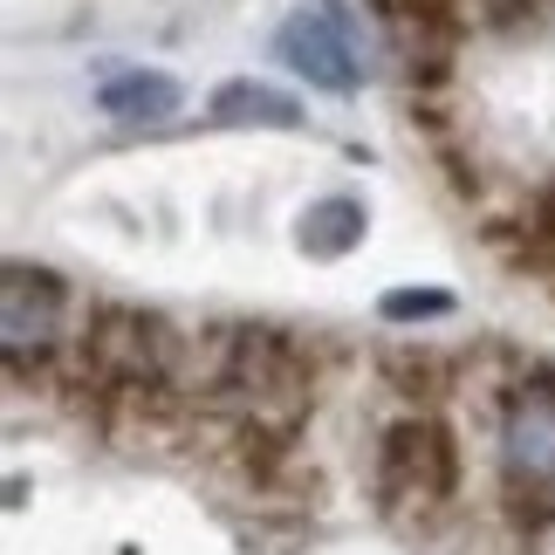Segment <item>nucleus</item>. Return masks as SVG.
<instances>
[{
	"mask_svg": "<svg viewBox=\"0 0 555 555\" xmlns=\"http://www.w3.org/2000/svg\"><path fill=\"white\" fill-rule=\"evenodd\" d=\"M192 371H199V384L212 398L241 404V412L254 425H268V433H288V425L302 418V404H309L302 350H295L282 330H268V323H220V330H206Z\"/></svg>",
	"mask_w": 555,
	"mask_h": 555,
	"instance_id": "nucleus-1",
	"label": "nucleus"
},
{
	"mask_svg": "<svg viewBox=\"0 0 555 555\" xmlns=\"http://www.w3.org/2000/svg\"><path fill=\"white\" fill-rule=\"evenodd\" d=\"M76 364L90 377V391H103V398H158L179 371V336L152 309L111 302V309L90 315Z\"/></svg>",
	"mask_w": 555,
	"mask_h": 555,
	"instance_id": "nucleus-2",
	"label": "nucleus"
},
{
	"mask_svg": "<svg viewBox=\"0 0 555 555\" xmlns=\"http://www.w3.org/2000/svg\"><path fill=\"white\" fill-rule=\"evenodd\" d=\"M501 474H507V515L521 528L555 521V371H542L507 404Z\"/></svg>",
	"mask_w": 555,
	"mask_h": 555,
	"instance_id": "nucleus-3",
	"label": "nucleus"
},
{
	"mask_svg": "<svg viewBox=\"0 0 555 555\" xmlns=\"http://www.w3.org/2000/svg\"><path fill=\"white\" fill-rule=\"evenodd\" d=\"M460 487V446L439 418H398L377 446V494L391 515H433Z\"/></svg>",
	"mask_w": 555,
	"mask_h": 555,
	"instance_id": "nucleus-4",
	"label": "nucleus"
},
{
	"mask_svg": "<svg viewBox=\"0 0 555 555\" xmlns=\"http://www.w3.org/2000/svg\"><path fill=\"white\" fill-rule=\"evenodd\" d=\"M62 336V282L41 268H8L0 274V350H8L14 371L41 364Z\"/></svg>",
	"mask_w": 555,
	"mask_h": 555,
	"instance_id": "nucleus-5",
	"label": "nucleus"
},
{
	"mask_svg": "<svg viewBox=\"0 0 555 555\" xmlns=\"http://www.w3.org/2000/svg\"><path fill=\"white\" fill-rule=\"evenodd\" d=\"M384 28H391L398 55L412 62L418 82H446L460 49V0H377Z\"/></svg>",
	"mask_w": 555,
	"mask_h": 555,
	"instance_id": "nucleus-6",
	"label": "nucleus"
},
{
	"mask_svg": "<svg viewBox=\"0 0 555 555\" xmlns=\"http://www.w3.org/2000/svg\"><path fill=\"white\" fill-rule=\"evenodd\" d=\"M282 62H288V69H302L315 90H330V96H350L357 90L350 35H344V21H336L330 8H309V14L288 21V28H282Z\"/></svg>",
	"mask_w": 555,
	"mask_h": 555,
	"instance_id": "nucleus-7",
	"label": "nucleus"
},
{
	"mask_svg": "<svg viewBox=\"0 0 555 555\" xmlns=\"http://www.w3.org/2000/svg\"><path fill=\"white\" fill-rule=\"evenodd\" d=\"M96 103L124 124H158V117L179 111V82L172 76H111L96 90Z\"/></svg>",
	"mask_w": 555,
	"mask_h": 555,
	"instance_id": "nucleus-8",
	"label": "nucleus"
},
{
	"mask_svg": "<svg viewBox=\"0 0 555 555\" xmlns=\"http://www.w3.org/2000/svg\"><path fill=\"white\" fill-rule=\"evenodd\" d=\"M295 117H302V111H295L282 90H261V82H227V90L212 96V124H227V131H233V124H282V131H288Z\"/></svg>",
	"mask_w": 555,
	"mask_h": 555,
	"instance_id": "nucleus-9",
	"label": "nucleus"
},
{
	"mask_svg": "<svg viewBox=\"0 0 555 555\" xmlns=\"http://www.w3.org/2000/svg\"><path fill=\"white\" fill-rule=\"evenodd\" d=\"M350 241H364V206H357V199H323V206L302 212V247H309V254L336 261Z\"/></svg>",
	"mask_w": 555,
	"mask_h": 555,
	"instance_id": "nucleus-10",
	"label": "nucleus"
},
{
	"mask_svg": "<svg viewBox=\"0 0 555 555\" xmlns=\"http://www.w3.org/2000/svg\"><path fill=\"white\" fill-rule=\"evenodd\" d=\"M515 268H555V185L528 206L521 220V247H515Z\"/></svg>",
	"mask_w": 555,
	"mask_h": 555,
	"instance_id": "nucleus-11",
	"label": "nucleus"
},
{
	"mask_svg": "<svg viewBox=\"0 0 555 555\" xmlns=\"http://www.w3.org/2000/svg\"><path fill=\"white\" fill-rule=\"evenodd\" d=\"M391 384L398 391H418V398H439L446 391V364L439 357H391Z\"/></svg>",
	"mask_w": 555,
	"mask_h": 555,
	"instance_id": "nucleus-12",
	"label": "nucleus"
},
{
	"mask_svg": "<svg viewBox=\"0 0 555 555\" xmlns=\"http://www.w3.org/2000/svg\"><path fill=\"white\" fill-rule=\"evenodd\" d=\"M453 309V295L446 288H391L384 295V315H391V323H412V315H446Z\"/></svg>",
	"mask_w": 555,
	"mask_h": 555,
	"instance_id": "nucleus-13",
	"label": "nucleus"
}]
</instances>
